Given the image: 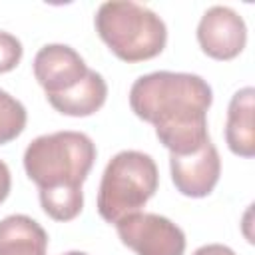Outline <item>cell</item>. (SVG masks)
Masks as SVG:
<instances>
[{"label":"cell","mask_w":255,"mask_h":255,"mask_svg":"<svg viewBox=\"0 0 255 255\" xmlns=\"http://www.w3.org/2000/svg\"><path fill=\"white\" fill-rule=\"evenodd\" d=\"M213 102L209 84L187 72H151L139 76L129 90L131 112L155 128L169 155L197 151L207 133V110Z\"/></svg>","instance_id":"1"},{"label":"cell","mask_w":255,"mask_h":255,"mask_svg":"<svg viewBox=\"0 0 255 255\" xmlns=\"http://www.w3.org/2000/svg\"><path fill=\"white\" fill-rule=\"evenodd\" d=\"M96 161V143L82 131H54L32 139L24 151V169L40 193L82 191Z\"/></svg>","instance_id":"2"},{"label":"cell","mask_w":255,"mask_h":255,"mask_svg":"<svg viewBox=\"0 0 255 255\" xmlns=\"http://www.w3.org/2000/svg\"><path fill=\"white\" fill-rule=\"evenodd\" d=\"M94 24L104 44L128 64L159 56L167 42L165 22L147 6L131 0L104 2Z\"/></svg>","instance_id":"3"},{"label":"cell","mask_w":255,"mask_h":255,"mask_svg":"<svg viewBox=\"0 0 255 255\" xmlns=\"http://www.w3.org/2000/svg\"><path fill=\"white\" fill-rule=\"evenodd\" d=\"M159 175L151 155L135 149L116 153L102 175L98 191V213L108 223L137 213L157 191Z\"/></svg>","instance_id":"4"},{"label":"cell","mask_w":255,"mask_h":255,"mask_svg":"<svg viewBox=\"0 0 255 255\" xmlns=\"http://www.w3.org/2000/svg\"><path fill=\"white\" fill-rule=\"evenodd\" d=\"M126 247L137 255H183L185 233L171 219L157 213H131L116 223Z\"/></svg>","instance_id":"5"},{"label":"cell","mask_w":255,"mask_h":255,"mask_svg":"<svg viewBox=\"0 0 255 255\" xmlns=\"http://www.w3.org/2000/svg\"><path fill=\"white\" fill-rule=\"evenodd\" d=\"M197 42L209 58L233 60L247 42L245 20L229 6H211L197 24Z\"/></svg>","instance_id":"6"},{"label":"cell","mask_w":255,"mask_h":255,"mask_svg":"<svg viewBox=\"0 0 255 255\" xmlns=\"http://www.w3.org/2000/svg\"><path fill=\"white\" fill-rule=\"evenodd\" d=\"M86 74L84 58L66 44H46L34 56V78L44 88L46 98L72 90Z\"/></svg>","instance_id":"7"},{"label":"cell","mask_w":255,"mask_h":255,"mask_svg":"<svg viewBox=\"0 0 255 255\" xmlns=\"http://www.w3.org/2000/svg\"><path fill=\"white\" fill-rule=\"evenodd\" d=\"M169 167L175 189L185 197L209 195L221 175L219 151L211 139L189 155H169Z\"/></svg>","instance_id":"8"},{"label":"cell","mask_w":255,"mask_h":255,"mask_svg":"<svg viewBox=\"0 0 255 255\" xmlns=\"http://www.w3.org/2000/svg\"><path fill=\"white\" fill-rule=\"evenodd\" d=\"M253 102H255V90L251 86H247L233 94L229 108H227L225 141H227L229 149L241 157L255 155Z\"/></svg>","instance_id":"9"},{"label":"cell","mask_w":255,"mask_h":255,"mask_svg":"<svg viewBox=\"0 0 255 255\" xmlns=\"http://www.w3.org/2000/svg\"><path fill=\"white\" fill-rule=\"evenodd\" d=\"M106 98H108L106 80L96 70H88V74L82 78L78 86H74L64 94L48 96V102L56 112L64 116L86 118L96 114L106 104Z\"/></svg>","instance_id":"10"},{"label":"cell","mask_w":255,"mask_h":255,"mask_svg":"<svg viewBox=\"0 0 255 255\" xmlns=\"http://www.w3.org/2000/svg\"><path fill=\"white\" fill-rule=\"evenodd\" d=\"M48 233L28 215H8L0 221V255H46Z\"/></svg>","instance_id":"11"},{"label":"cell","mask_w":255,"mask_h":255,"mask_svg":"<svg viewBox=\"0 0 255 255\" xmlns=\"http://www.w3.org/2000/svg\"><path fill=\"white\" fill-rule=\"evenodd\" d=\"M26 122L28 114L22 102L0 90V145L16 139L24 131Z\"/></svg>","instance_id":"12"},{"label":"cell","mask_w":255,"mask_h":255,"mask_svg":"<svg viewBox=\"0 0 255 255\" xmlns=\"http://www.w3.org/2000/svg\"><path fill=\"white\" fill-rule=\"evenodd\" d=\"M22 60V44L10 32L0 30V74L12 72Z\"/></svg>","instance_id":"13"},{"label":"cell","mask_w":255,"mask_h":255,"mask_svg":"<svg viewBox=\"0 0 255 255\" xmlns=\"http://www.w3.org/2000/svg\"><path fill=\"white\" fill-rule=\"evenodd\" d=\"M193 255H235V251L221 243H207L193 251Z\"/></svg>","instance_id":"14"},{"label":"cell","mask_w":255,"mask_h":255,"mask_svg":"<svg viewBox=\"0 0 255 255\" xmlns=\"http://www.w3.org/2000/svg\"><path fill=\"white\" fill-rule=\"evenodd\" d=\"M10 187H12V175H10V169H8V165L0 159V203L8 197Z\"/></svg>","instance_id":"15"},{"label":"cell","mask_w":255,"mask_h":255,"mask_svg":"<svg viewBox=\"0 0 255 255\" xmlns=\"http://www.w3.org/2000/svg\"><path fill=\"white\" fill-rule=\"evenodd\" d=\"M64 255H88V253H84V251H68Z\"/></svg>","instance_id":"16"}]
</instances>
